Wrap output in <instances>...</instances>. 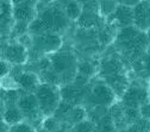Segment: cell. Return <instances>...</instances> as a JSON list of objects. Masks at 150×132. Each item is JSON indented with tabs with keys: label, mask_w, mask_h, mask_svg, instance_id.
Instances as JSON below:
<instances>
[{
	"label": "cell",
	"mask_w": 150,
	"mask_h": 132,
	"mask_svg": "<svg viewBox=\"0 0 150 132\" xmlns=\"http://www.w3.org/2000/svg\"><path fill=\"white\" fill-rule=\"evenodd\" d=\"M40 104L41 112L44 116H50L57 109L60 104V93L55 86L43 83L35 92Z\"/></svg>",
	"instance_id": "6da1fadb"
},
{
	"label": "cell",
	"mask_w": 150,
	"mask_h": 132,
	"mask_svg": "<svg viewBox=\"0 0 150 132\" xmlns=\"http://www.w3.org/2000/svg\"><path fill=\"white\" fill-rule=\"evenodd\" d=\"M41 20L45 25L48 32H56L64 30L69 24V18L67 17L64 10L60 7H48L40 16Z\"/></svg>",
	"instance_id": "7a4b0ae2"
},
{
	"label": "cell",
	"mask_w": 150,
	"mask_h": 132,
	"mask_svg": "<svg viewBox=\"0 0 150 132\" xmlns=\"http://www.w3.org/2000/svg\"><path fill=\"white\" fill-rule=\"evenodd\" d=\"M51 66L59 79L74 78L75 70L78 69L76 60L69 52H60L54 55L51 59Z\"/></svg>",
	"instance_id": "3957f363"
},
{
	"label": "cell",
	"mask_w": 150,
	"mask_h": 132,
	"mask_svg": "<svg viewBox=\"0 0 150 132\" xmlns=\"http://www.w3.org/2000/svg\"><path fill=\"white\" fill-rule=\"evenodd\" d=\"M150 101V94L141 87H131L124 92L123 104L127 108V112L139 113V108L145 102Z\"/></svg>",
	"instance_id": "277c9868"
},
{
	"label": "cell",
	"mask_w": 150,
	"mask_h": 132,
	"mask_svg": "<svg viewBox=\"0 0 150 132\" xmlns=\"http://www.w3.org/2000/svg\"><path fill=\"white\" fill-rule=\"evenodd\" d=\"M62 45V38L56 32H47L33 36L32 47L37 52L49 54L59 50Z\"/></svg>",
	"instance_id": "5b68a950"
},
{
	"label": "cell",
	"mask_w": 150,
	"mask_h": 132,
	"mask_svg": "<svg viewBox=\"0 0 150 132\" xmlns=\"http://www.w3.org/2000/svg\"><path fill=\"white\" fill-rule=\"evenodd\" d=\"M28 49L21 43H10L3 49V59L10 62L11 64H23L28 61Z\"/></svg>",
	"instance_id": "8992f818"
},
{
	"label": "cell",
	"mask_w": 150,
	"mask_h": 132,
	"mask_svg": "<svg viewBox=\"0 0 150 132\" xmlns=\"http://www.w3.org/2000/svg\"><path fill=\"white\" fill-rule=\"evenodd\" d=\"M134 25L141 31L150 29V1L142 0L134 7Z\"/></svg>",
	"instance_id": "52a82bcc"
},
{
	"label": "cell",
	"mask_w": 150,
	"mask_h": 132,
	"mask_svg": "<svg viewBox=\"0 0 150 132\" xmlns=\"http://www.w3.org/2000/svg\"><path fill=\"white\" fill-rule=\"evenodd\" d=\"M18 107L22 109L23 114L26 118L31 119L37 118L40 113H42L36 94H25V95L21 97V99L18 100Z\"/></svg>",
	"instance_id": "ba28073f"
},
{
	"label": "cell",
	"mask_w": 150,
	"mask_h": 132,
	"mask_svg": "<svg viewBox=\"0 0 150 132\" xmlns=\"http://www.w3.org/2000/svg\"><path fill=\"white\" fill-rule=\"evenodd\" d=\"M92 98L96 104L110 106L116 100V92L111 86L107 85H98L93 88Z\"/></svg>",
	"instance_id": "9c48e42d"
},
{
	"label": "cell",
	"mask_w": 150,
	"mask_h": 132,
	"mask_svg": "<svg viewBox=\"0 0 150 132\" xmlns=\"http://www.w3.org/2000/svg\"><path fill=\"white\" fill-rule=\"evenodd\" d=\"M108 18L113 22H116L120 28L131 26V25H134V7L119 4L115 13Z\"/></svg>",
	"instance_id": "30bf717a"
},
{
	"label": "cell",
	"mask_w": 150,
	"mask_h": 132,
	"mask_svg": "<svg viewBox=\"0 0 150 132\" xmlns=\"http://www.w3.org/2000/svg\"><path fill=\"white\" fill-rule=\"evenodd\" d=\"M36 6L30 4H21L13 5V18L14 22H24L30 24L32 20L36 19Z\"/></svg>",
	"instance_id": "8fae6325"
},
{
	"label": "cell",
	"mask_w": 150,
	"mask_h": 132,
	"mask_svg": "<svg viewBox=\"0 0 150 132\" xmlns=\"http://www.w3.org/2000/svg\"><path fill=\"white\" fill-rule=\"evenodd\" d=\"M18 86L28 92H36V89L40 87V78L33 73H22L14 76Z\"/></svg>",
	"instance_id": "7c38bea8"
},
{
	"label": "cell",
	"mask_w": 150,
	"mask_h": 132,
	"mask_svg": "<svg viewBox=\"0 0 150 132\" xmlns=\"http://www.w3.org/2000/svg\"><path fill=\"white\" fill-rule=\"evenodd\" d=\"M103 17L100 12H94V11H88V10H82L81 16L76 20L78 25L83 29H93L97 28L100 24V19Z\"/></svg>",
	"instance_id": "4fadbf2b"
},
{
	"label": "cell",
	"mask_w": 150,
	"mask_h": 132,
	"mask_svg": "<svg viewBox=\"0 0 150 132\" xmlns=\"http://www.w3.org/2000/svg\"><path fill=\"white\" fill-rule=\"evenodd\" d=\"M25 118V116L23 114V112L19 107H8L5 112H4V123H6L8 126H13L23 121V119Z\"/></svg>",
	"instance_id": "5bb4252c"
},
{
	"label": "cell",
	"mask_w": 150,
	"mask_h": 132,
	"mask_svg": "<svg viewBox=\"0 0 150 132\" xmlns=\"http://www.w3.org/2000/svg\"><path fill=\"white\" fill-rule=\"evenodd\" d=\"M64 12L70 20H78L82 13V5L76 0H69L64 6Z\"/></svg>",
	"instance_id": "9a60e30c"
},
{
	"label": "cell",
	"mask_w": 150,
	"mask_h": 132,
	"mask_svg": "<svg viewBox=\"0 0 150 132\" xmlns=\"http://www.w3.org/2000/svg\"><path fill=\"white\" fill-rule=\"evenodd\" d=\"M117 0H99V7H100V14L105 18L111 17L115 13L117 6H118Z\"/></svg>",
	"instance_id": "2e32d148"
},
{
	"label": "cell",
	"mask_w": 150,
	"mask_h": 132,
	"mask_svg": "<svg viewBox=\"0 0 150 132\" xmlns=\"http://www.w3.org/2000/svg\"><path fill=\"white\" fill-rule=\"evenodd\" d=\"M130 132H150V119H143L141 121H136Z\"/></svg>",
	"instance_id": "e0dca14e"
},
{
	"label": "cell",
	"mask_w": 150,
	"mask_h": 132,
	"mask_svg": "<svg viewBox=\"0 0 150 132\" xmlns=\"http://www.w3.org/2000/svg\"><path fill=\"white\" fill-rule=\"evenodd\" d=\"M141 63H142V70L143 73L146 75V76L150 78V51L145 52V55L141 60H138Z\"/></svg>",
	"instance_id": "ac0fdd59"
},
{
	"label": "cell",
	"mask_w": 150,
	"mask_h": 132,
	"mask_svg": "<svg viewBox=\"0 0 150 132\" xmlns=\"http://www.w3.org/2000/svg\"><path fill=\"white\" fill-rule=\"evenodd\" d=\"M8 132H35V130L30 125H28L25 123H19L17 125L11 126Z\"/></svg>",
	"instance_id": "d6986e66"
},
{
	"label": "cell",
	"mask_w": 150,
	"mask_h": 132,
	"mask_svg": "<svg viewBox=\"0 0 150 132\" xmlns=\"http://www.w3.org/2000/svg\"><path fill=\"white\" fill-rule=\"evenodd\" d=\"M92 125L88 121H80L76 125V132H91Z\"/></svg>",
	"instance_id": "ffe728a7"
},
{
	"label": "cell",
	"mask_w": 150,
	"mask_h": 132,
	"mask_svg": "<svg viewBox=\"0 0 150 132\" xmlns=\"http://www.w3.org/2000/svg\"><path fill=\"white\" fill-rule=\"evenodd\" d=\"M10 71H11V63L3 59V61H1V78L8 76Z\"/></svg>",
	"instance_id": "44dd1931"
},
{
	"label": "cell",
	"mask_w": 150,
	"mask_h": 132,
	"mask_svg": "<svg viewBox=\"0 0 150 132\" xmlns=\"http://www.w3.org/2000/svg\"><path fill=\"white\" fill-rule=\"evenodd\" d=\"M118 4L120 5H125V6H131V7H135L137 4H139L142 0H117Z\"/></svg>",
	"instance_id": "7402d4cb"
},
{
	"label": "cell",
	"mask_w": 150,
	"mask_h": 132,
	"mask_svg": "<svg viewBox=\"0 0 150 132\" xmlns=\"http://www.w3.org/2000/svg\"><path fill=\"white\" fill-rule=\"evenodd\" d=\"M12 5H21V4H30V5H35L37 6L38 0H11Z\"/></svg>",
	"instance_id": "603a6c76"
},
{
	"label": "cell",
	"mask_w": 150,
	"mask_h": 132,
	"mask_svg": "<svg viewBox=\"0 0 150 132\" xmlns=\"http://www.w3.org/2000/svg\"><path fill=\"white\" fill-rule=\"evenodd\" d=\"M145 33H146V37H148V42H149V45H150V29H149V30H148Z\"/></svg>",
	"instance_id": "cb8c5ba5"
},
{
	"label": "cell",
	"mask_w": 150,
	"mask_h": 132,
	"mask_svg": "<svg viewBox=\"0 0 150 132\" xmlns=\"http://www.w3.org/2000/svg\"><path fill=\"white\" fill-rule=\"evenodd\" d=\"M76 1H79L81 5H83L85 3H87V1H88V0H76Z\"/></svg>",
	"instance_id": "d4e9b609"
},
{
	"label": "cell",
	"mask_w": 150,
	"mask_h": 132,
	"mask_svg": "<svg viewBox=\"0 0 150 132\" xmlns=\"http://www.w3.org/2000/svg\"><path fill=\"white\" fill-rule=\"evenodd\" d=\"M40 1H42V3H44V4H49L50 1H52V0H40Z\"/></svg>",
	"instance_id": "484cf974"
},
{
	"label": "cell",
	"mask_w": 150,
	"mask_h": 132,
	"mask_svg": "<svg viewBox=\"0 0 150 132\" xmlns=\"http://www.w3.org/2000/svg\"><path fill=\"white\" fill-rule=\"evenodd\" d=\"M149 94H150V86H149Z\"/></svg>",
	"instance_id": "4316f807"
},
{
	"label": "cell",
	"mask_w": 150,
	"mask_h": 132,
	"mask_svg": "<svg viewBox=\"0 0 150 132\" xmlns=\"http://www.w3.org/2000/svg\"><path fill=\"white\" fill-rule=\"evenodd\" d=\"M148 1H150V0H148Z\"/></svg>",
	"instance_id": "83f0119b"
}]
</instances>
